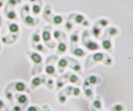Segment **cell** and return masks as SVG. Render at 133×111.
Wrapping results in <instances>:
<instances>
[{
  "instance_id": "6da1fadb",
  "label": "cell",
  "mask_w": 133,
  "mask_h": 111,
  "mask_svg": "<svg viewBox=\"0 0 133 111\" xmlns=\"http://www.w3.org/2000/svg\"><path fill=\"white\" fill-rule=\"evenodd\" d=\"M6 90H11L12 92H18V93H24V92H30V90L28 89V86L23 81H16L14 83H11L8 85Z\"/></svg>"
},
{
  "instance_id": "7a4b0ae2",
  "label": "cell",
  "mask_w": 133,
  "mask_h": 111,
  "mask_svg": "<svg viewBox=\"0 0 133 111\" xmlns=\"http://www.w3.org/2000/svg\"><path fill=\"white\" fill-rule=\"evenodd\" d=\"M15 98H16V101L18 103V105H21L23 108H24V107L28 104V97L27 96V94H25L23 93L16 94Z\"/></svg>"
},
{
  "instance_id": "3957f363",
  "label": "cell",
  "mask_w": 133,
  "mask_h": 111,
  "mask_svg": "<svg viewBox=\"0 0 133 111\" xmlns=\"http://www.w3.org/2000/svg\"><path fill=\"white\" fill-rule=\"evenodd\" d=\"M27 54L29 56V58L31 59V61L36 65H41L42 62H43V56H42L41 55H39L38 53L33 52V51H28Z\"/></svg>"
},
{
  "instance_id": "277c9868",
  "label": "cell",
  "mask_w": 133,
  "mask_h": 111,
  "mask_svg": "<svg viewBox=\"0 0 133 111\" xmlns=\"http://www.w3.org/2000/svg\"><path fill=\"white\" fill-rule=\"evenodd\" d=\"M46 80L44 79V77L43 76H35L33 77L32 80H31V88L32 90H34L36 88H37L38 86L43 85L45 83Z\"/></svg>"
},
{
  "instance_id": "5b68a950",
  "label": "cell",
  "mask_w": 133,
  "mask_h": 111,
  "mask_svg": "<svg viewBox=\"0 0 133 111\" xmlns=\"http://www.w3.org/2000/svg\"><path fill=\"white\" fill-rule=\"evenodd\" d=\"M65 93L66 95H73L75 97L81 96V90L78 87H72V86H68L65 90Z\"/></svg>"
},
{
  "instance_id": "8992f818",
  "label": "cell",
  "mask_w": 133,
  "mask_h": 111,
  "mask_svg": "<svg viewBox=\"0 0 133 111\" xmlns=\"http://www.w3.org/2000/svg\"><path fill=\"white\" fill-rule=\"evenodd\" d=\"M64 78L66 80H68V82L74 85H79L81 83V80L80 78L78 77V76L75 75V74H72V73H66V75L64 76Z\"/></svg>"
},
{
  "instance_id": "52a82bcc",
  "label": "cell",
  "mask_w": 133,
  "mask_h": 111,
  "mask_svg": "<svg viewBox=\"0 0 133 111\" xmlns=\"http://www.w3.org/2000/svg\"><path fill=\"white\" fill-rule=\"evenodd\" d=\"M84 46L87 49L88 51H97L99 50L100 46L95 42H92L91 40H87V42H84Z\"/></svg>"
},
{
  "instance_id": "ba28073f",
  "label": "cell",
  "mask_w": 133,
  "mask_h": 111,
  "mask_svg": "<svg viewBox=\"0 0 133 111\" xmlns=\"http://www.w3.org/2000/svg\"><path fill=\"white\" fill-rule=\"evenodd\" d=\"M86 80L88 82L90 85H97L100 84L102 82V79L100 77H98L97 76H89L87 78H86Z\"/></svg>"
},
{
  "instance_id": "9c48e42d",
  "label": "cell",
  "mask_w": 133,
  "mask_h": 111,
  "mask_svg": "<svg viewBox=\"0 0 133 111\" xmlns=\"http://www.w3.org/2000/svg\"><path fill=\"white\" fill-rule=\"evenodd\" d=\"M106 56L104 55V53L102 52H97L91 56V60H92L93 63L97 62H101V61H104V59L106 58Z\"/></svg>"
},
{
  "instance_id": "30bf717a",
  "label": "cell",
  "mask_w": 133,
  "mask_h": 111,
  "mask_svg": "<svg viewBox=\"0 0 133 111\" xmlns=\"http://www.w3.org/2000/svg\"><path fill=\"white\" fill-rule=\"evenodd\" d=\"M72 53L77 57H83L87 55V53L84 50H82L80 47H72Z\"/></svg>"
},
{
  "instance_id": "8fae6325",
  "label": "cell",
  "mask_w": 133,
  "mask_h": 111,
  "mask_svg": "<svg viewBox=\"0 0 133 111\" xmlns=\"http://www.w3.org/2000/svg\"><path fill=\"white\" fill-rule=\"evenodd\" d=\"M68 50V45L64 42H60L57 45V54H63Z\"/></svg>"
},
{
  "instance_id": "7c38bea8",
  "label": "cell",
  "mask_w": 133,
  "mask_h": 111,
  "mask_svg": "<svg viewBox=\"0 0 133 111\" xmlns=\"http://www.w3.org/2000/svg\"><path fill=\"white\" fill-rule=\"evenodd\" d=\"M91 108L94 109L95 110H101L102 109V102L101 99L99 97L95 99V100L91 103Z\"/></svg>"
},
{
  "instance_id": "4fadbf2b",
  "label": "cell",
  "mask_w": 133,
  "mask_h": 111,
  "mask_svg": "<svg viewBox=\"0 0 133 111\" xmlns=\"http://www.w3.org/2000/svg\"><path fill=\"white\" fill-rule=\"evenodd\" d=\"M42 38H43V41L46 43L48 44L49 42H51V39H52V36L50 32L47 29H44L42 32Z\"/></svg>"
},
{
  "instance_id": "5bb4252c",
  "label": "cell",
  "mask_w": 133,
  "mask_h": 111,
  "mask_svg": "<svg viewBox=\"0 0 133 111\" xmlns=\"http://www.w3.org/2000/svg\"><path fill=\"white\" fill-rule=\"evenodd\" d=\"M102 47L104 50L110 51L112 48V43L109 39H104L102 41Z\"/></svg>"
},
{
  "instance_id": "9a60e30c",
  "label": "cell",
  "mask_w": 133,
  "mask_h": 111,
  "mask_svg": "<svg viewBox=\"0 0 133 111\" xmlns=\"http://www.w3.org/2000/svg\"><path fill=\"white\" fill-rule=\"evenodd\" d=\"M68 65V61L66 58H61L57 62V67L59 69V71H61V72L62 71L65 67H66Z\"/></svg>"
},
{
  "instance_id": "2e32d148",
  "label": "cell",
  "mask_w": 133,
  "mask_h": 111,
  "mask_svg": "<svg viewBox=\"0 0 133 111\" xmlns=\"http://www.w3.org/2000/svg\"><path fill=\"white\" fill-rule=\"evenodd\" d=\"M45 72L46 74L50 76H55L56 74V69L54 67L53 65H48L45 67Z\"/></svg>"
},
{
  "instance_id": "e0dca14e",
  "label": "cell",
  "mask_w": 133,
  "mask_h": 111,
  "mask_svg": "<svg viewBox=\"0 0 133 111\" xmlns=\"http://www.w3.org/2000/svg\"><path fill=\"white\" fill-rule=\"evenodd\" d=\"M8 30L11 33H18L19 32V26L15 23H12L8 25Z\"/></svg>"
},
{
  "instance_id": "ac0fdd59",
  "label": "cell",
  "mask_w": 133,
  "mask_h": 111,
  "mask_svg": "<svg viewBox=\"0 0 133 111\" xmlns=\"http://www.w3.org/2000/svg\"><path fill=\"white\" fill-rule=\"evenodd\" d=\"M57 100H58V102L62 105L65 104L66 102V100H68V96H66V94H64V91H61L59 94H58Z\"/></svg>"
},
{
  "instance_id": "d6986e66",
  "label": "cell",
  "mask_w": 133,
  "mask_h": 111,
  "mask_svg": "<svg viewBox=\"0 0 133 111\" xmlns=\"http://www.w3.org/2000/svg\"><path fill=\"white\" fill-rule=\"evenodd\" d=\"M24 23L26 25L28 26H33V25H35L36 24V21H35V19L33 18L32 17H31V16H26L24 18Z\"/></svg>"
},
{
  "instance_id": "ffe728a7",
  "label": "cell",
  "mask_w": 133,
  "mask_h": 111,
  "mask_svg": "<svg viewBox=\"0 0 133 111\" xmlns=\"http://www.w3.org/2000/svg\"><path fill=\"white\" fill-rule=\"evenodd\" d=\"M84 94H85V96L87 99H90V100H91V99L93 98L94 92H93V90L91 88L87 87V88H84Z\"/></svg>"
},
{
  "instance_id": "44dd1931",
  "label": "cell",
  "mask_w": 133,
  "mask_h": 111,
  "mask_svg": "<svg viewBox=\"0 0 133 111\" xmlns=\"http://www.w3.org/2000/svg\"><path fill=\"white\" fill-rule=\"evenodd\" d=\"M101 32H102L101 28L97 26H94L92 27V29H91V33H92V35L96 38H99L100 35H101Z\"/></svg>"
},
{
  "instance_id": "7402d4cb",
  "label": "cell",
  "mask_w": 133,
  "mask_h": 111,
  "mask_svg": "<svg viewBox=\"0 0 133 111\" xmlns=\"http://www.w3.org/2000/svg\"><path fill=\"white\" fill-rule=\"evenodd\" d=\"M63 22V18L61 15H55L52 18V23L55 25H60Z\"/></svg>"
},
{
  "instance_id": "603a6c76",
  "label": "cell",
  "mask_w": 133,
  "mask_h": 111,
  "mask_svg": "<svg viewBox=\"0 0 133 111\" xmlns=\"http://www.w3.org/2000/svg\"><path fill=\"white\" fill-rule=\"evenodd\" d=\"M4 95H5V98L7 99V100L8 101H14V94L11 91V90H6L5 92H4Z\"/></svg>"
},
{
  "instance_id": "cb8c5ba5",
  "label": "cell",
  "mask_w": 133,
  "mask_h": 111,
  "mask_svg": "<svg viewBox=\"0 0 133 111\" xmlns=\"http://www.w3.org/2000/svg\"><path fill=\"white\" fill-rule=\"evenodd\" d=\"M108 34L111 36H117L119 34V30L118 28H116V27H111L108 29Z\"/></svg>"
},
{
  "instance_id": "d4e9b609",
  "label": "cell",
  "mask_w": 133,
  "mask_h": 111,
  "mask_svg": "<svg viewBox=\"0 0 133 111\" xmlns=\"http://www.w3.org/2000/svg\"><path fill=\"white\" fill-rule=\"evenodd\" d=\"M111 111H124L125 106L122 104H116L111 106Z\"/></svg>"
},
{
  "instance_id": "484cf974",
  "label": "cell",
  "mask_w": 133,
  "mask_h": 111,
  "mask_svg": "<svg viewBox=\"0 0 133 111\" xmlns=\"http://www.w3.org/2000/svg\"><path fill=\"white\" fill-rule=\"evenodd\" d=\"M70 67L72 68L75 72H77V73H81L82 72V66H81V65L79 64L78 62H75L74 64L71 65Z\"/></svg>"
},
{
  "instance_id": "4316f807",
  "label": "cell",
  "mask_w": 133,
  "mask_h": 111,
  "mask_svg": "<svg viewBox=\"0 0 133 111\" xmlns=\"http://www.w3.org/2000/svg\"><path fill=\"white\" fill-rule=\"evenodd\" d=\"M31 40H32V42L33 44H35V43H39L40 42V36L39 34H37V32H35V33H33L31 36Z\"/></svg>"
},
{
  "instance_id": "83f0119b",
  "label": "cell",
  "mask_w": 133,
  "mask_h": 111,
  "mask_svg": "<svg viewBox=\"0 0 133 111\" xmlns=\"http://www.w3.org/2000/svg\"><path fill=\"white\" fill-rule=\"evenodd\" d=\"M78 40H79V36H78V34L77 33V32H74V33H72V35H71L70 41H71V42H72V44L77 43Z\"/></svg>"
},
{
  "instance_id": "f1b7e54d",
  "label": "cell",
  "mask_w": 133,
  "mask_h": 111,
  "mask_svg": "<svg viewBox=\"0 0 133 111\" xmlns=\"http://www.w3.org/2000/svg\"><path fill=\"white\" fill-rule=\"evenodd\" d=\"M84 16L82 15V14H77L76 16H75V18H74V21L76 23H78V24H80V23H82V22L84 21Z\"/></svg>"
},
{
  "instance_id": "f546056e",
  "label": "cell",
  "mask_w": 133,
  "mask_h": 111,
  "mask_svg": "<svg viewBox=\"0 0 133 111\" xmlns=\"http://www.w3.org/2000/svg\"><path fill=\"white\" fill-rule=\"evenodd\" d=\"M97 24L99 26H101L102 27H106L108 24H109V22H108L107 19H105V18H101L98 20L97 22Z\"/></svg>"
},
{
  "instance_id": "4dcf8cb0",
  "label": "cell",
  "mask_w": 133,
  "mask_h": 111,
  "mask_svg": "<svg viewBox=\"0 0 133 111\" xmlns=\"http://www.w3.org/2000/svg\"><path fill=\"white\" fill-rule=\"evenodd\" d=\"M7 18L9 19V20H15L16 18H17V15H16V13L14 11V10H11L9 11L8 13L6 14Z\"/></svg>"
},
{
  "instance_id": "1f68e13d",
  "label": "cell",
  "mask_w": 133,
  "mask_h": 111,
  "mask_svg": "<svg viewBox=\"0 0 133 111\" xmlns=\"http://www.w3.org/2000/svg\"><path fill=\"white\" fill-rule=\"evenodd\" d=\"M65 85V81L63 80L62 78H58L57 80V89L60 90L61 88H62Z\"/></svg>"
},
{
  "instance_id": "d6a6232c",
  "label": "cell",
  "mask_w": 133,
  "mask_h": 111,
  "mask_svg": "<svg viewBox=\"0 0 133 111\" xmlns=\"http://www.w3.org/2000/svg\"><path fill=\"white\" fill-rule=\"evenodd\" d=\"M32 46L33 47H34L37 51H38L40 52H44L45 51V49H44V47H43V45H42L40 43H37V44H32Z\"/></svg>"
},
{
  "instance_id": "836d02e7",
  "label": "cell",
  "mask_w": 133,
  "mask_h": 111,
  "mask_svg": "<svg viewBox=\"0 0 133 111\" xmlns=\"http://www.w3.org/2000/svg\"><path fill=\"white\" fill-rule=\"evenodd\" d=\"M32 13H34L35 15H37L41 12V8H40L39 5L34 4L32 7Z\"/></svg>"
},
{
  "instance_id": "e575fe53",
  "label": "cell",
  "mask_w": 133,
  "mask_h": 111,
  "mask_svg": "<svg viewBox=\"0 0 133 111\" xmlns=\"http://www.w3.org/2000/svg\"><path fill=\"white\" fill-rule=\"evenodd\" d=\"M26 111H42V109H40V107L37 105H29Z\"/></svg>"
},
{
  "instance_id": "d590c367",
  "label": "cell",
  "mask_w": 133,
  "mask_h": 111,
  "mask_svg": "<svg viewBox=\"0 0 133 111\" xmlns=\"http://www.w3.org/2000/svg\"><path fill=\"white\" fill-rule=\"evenodd\" d=\"M62 36V32L59 30H55L53 32V38L56 40H60Z\"/></svg>"
},
{
  "instance_id": "8d00e7d4",
  "label": "cell",
  "mask_w": 133,
  "mask_h": 111,
  "mask_svg": "<svg viewBox=\"0 0 133 111\" xmlns=\"http://www.w3.org/2000/svg\"><path fill=\"white\" fill-rule=\"evenodd\" d=\"M46 85H47V87L49 88V89H53V85H54V83H53V80L52 79H48V80H46Z\"/></svg>"
},
{
  "instance_id": "74e56055",
  "label": "cell",
  "mask_w": 133,
  "mask_h": 111,
  "mask_svg": "<svg viewBox=\"0 0 133 111\" xmlns=\"http://www.w3.org/2000/svg\"><path fill=\"white\" fill-rule=\"evenodd\" d=\"M11 111H23V108L19 105H15L12 106Z\"/></svg>"
},
{
  "instance_id": "f35d334b",
  "label": "cell",
  "mask_w": 133,
  "mask_h": 111,
  "mask_svg": "<svg viewBox=\"0 0 133 111\" xmlns=\"http://www.w3.org/2000/svg\"><path fill=\"white\" fill-rule=\"evenodd\" d=\"M19 2H21L20 0H8V3H9V4H11L12 6L17 5Z\"/></svg>"
},
{
  "instance_id": "ab89813d",
  "label": "cell",
  "mask_w": 133,
  "mask_h": 111,
  "mask_svg": "<svg viewBox=\"0 0 133 111\" xmlns=\"http://www.w3.org/2000/svg\"><path fill=\"white\" fill-rule=\"evenodd\" d=\"M6 108V105H5V103H4V101L2 100V99H0V111Z\"/></svg>"
},
{
  "instance_id": "60d3db41",
  "label": "cell",
  "mask_w": 133,
  "mask_h": 111,
  "mask_svg": "<svg viewBox=\"0 0 133 111\" xmlns=\"http://www.w3.org/2000/svg\"><path fill=\"white\" fill-rule=\"evenodd\" d=\"M65 27H66V30H68V31H70L71 29L72 28V23H70V22H68L66 23V25H65Z\"/></svg>"
},
{
  "instance_id": "b9f144b4",
  "label": "cell",
  "mask_w": 133,
  "mask_h": 111,
  "mask_svg": "<svg viewBox=\"0 0 133 111\" xmlns=\"http://www.w3.org/2000/svg\"><path fill=\"white\" fill-rule=\"evenodd\" d=\"M43 111H52V109H50V107L48 105H44L43 106Z\"/></svg>"
},
{
  "instance_id": "7bdbcfd3",
  "label": "cell",
  "mask_w": 133,
  "mask_h": 111,
  "mask_svg": "<svg viewBox=\"0 0 133 111\" xmlns=\"http://www.w3.org/2000/svg\"><path fill=\"white\" fill-rule=\"evenodd\" d=\"M82 24L83 26H87H87H89V23L87 22V21H85V20L82 22Z\"/></svg>"
},
{
  "instance_id": "ee69618b",
  "label": "cell",
  "mask_w": 133,
  "mask_h": 111,
  "mask_svg": "<svg viewBox=\"0 0 133 111\" xmlns=\"http://www.w3.org/2000/svg\"><path fill=\"white\" fill-rule=\"evenodd\" d=\"M1 111H8V109H6V108H5V109H3V110H1Z\"/></svg>"
},
{
  "instance_id": "f6af8a7d",
  "label": "cell",
  "mask_w": 133,
  "mask_h": 111,
  "mask_svg": "<svg viewBox=\"0 0 133 111\" xmlns=\"http://www.w3.org/2000/svg\"><path fill=\"white\" fill-rule=\"evenodd\" d=\"M29 1H30V2H36L37 0H29Z\"/></svg>"
},
{
  "instance_id": "bcb514c9",
  "label": "cell",
  "mask_w": 133,
  "mask_h": 111,
  "mask_svg": "<svg viewBox=\"0 0 133 111\" xmlns=\"http://www.w3.org/2000/svg\"><path fill=\"white\" fill-rule=\"evenodd\" d=\"M91 109H92V108H91ZM92 111H97V110H95L94 109H92ZM101 111H106V110H102V109H101Z\"/></svg>"
}]
</instances>
